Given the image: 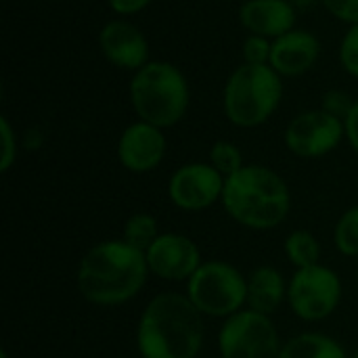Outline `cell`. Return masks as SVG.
<instances>
[{"label": "cell", "mask_w": 358, "mask_h": 358, "mask_svg": "<svg viewBox=\"0 0 358 358\" xmlns=\"http://www.w3.org/2000/svg\"><path fill=\"white\" fill-rule=\"evenodd\" d=\"M147 275L149 264L145 252L124 239H107L82 256L76 283L82 298L90 304L120 306L143 289Z\"/></svg>", "instance_id": "1"}, {"label": "cell", "mask_w": 358, "mask_h": 358, "mask_svg": "<svg viewBox=\"0 0 358 358\" xmlns=\"http://www.w3.org/2000/svg\"><path fill=\"white\" fill-rule=\"evenodd\" d=\"M201 317L187 294H157L138 319L136 346L141 357L197 358L203 344Z\"/></svg>", "instance_id": "2"}, {"label": "cell", "mask_w": 358, "mask_h": 358, "mask_svg": "<svg viewBox=\"0 0 358 358\" xmlns=\"http://www.w3.org/2000/svg\"><path fill=\"white\" fill-rule=\"evenodd\" d=\"M222 206L227 214L254 231L279 227L292 208V193L281 174L262 164H245L224 180Z\"/></svg>", "instance_id": "3"}, {"label": "cell", "mask_w": 358, "mask_h": 358, "mask_svg": "<svg viewBox=\"0 0 358 358\" xmlns=\"http://www.w3.org/2000/svg\"><path fill=\"white\" fill-rule=\"evenodd\" d=\"M128 96L138 120L168 130L185 120L191 103V88L178 65L151 59L132 73Z\"/></svg>", "instance_id": "4"}, {"label": "cell", "mask_w": 358, "mask_h": 358, "mask_svg": "<svg viewBox=\"0 0 358 358\" xmlns=\"http://www.w3.org/2000/svg\"><path fill=\"white\" fill-rule=\"evenodd\" d=\"M283 78L271 65H237L222 88V111L237 128H258L281 107Z\"/></svg>", "instance_id": "5"}, {"label": "cell", "mask_w": 358, "mask_h": 358, "mask_svg": "<svg viewBox=\"0 0 358 358\" xmlns=\"http://www.w3.org/2000/svg\"><path fill=\"white\" fill-rule=\"evenodd\" d=\"M187 298L206 317H233L248 304V277L229 262H203L187 281Z\"/></svg>", "instance_id": "6"}, {"label": "cell", "mask_w": 358, "mask_h": 358, "mask_svg": "<svg viewBox=\"0 0 358 358\" xmlns=\"http://www.w3.org/2000/svg\"><path fill=\"white\" fill-rule=\"evenodd\" d=\"M281 348L279 331L271 317L250 308L229 317L218 334L222 358H279Z\"/></svg>", "instance_id": "7"}, {"label": "cell", "mask_w": 358, "mask_h": 358, "mask_svg": "<svg viewBox=\"0 0 358 358\" xmlns=\"http://www.w3.org/2000/svg\"><path fill=\"white\" fill-rule=\"evenodd\" d=\"M342 300V281L329 266L298 268L287 285V302L302 321H323L336 313Z\"/></svg>", "instance_id": "8"}, {"label": "cell", "mask_w": 358, "mask_h": 358, "mask_svg": "<svg viewBox=\"0 0 358 358\" xmlns=\"http://www.w3.org/2000/svg\"><path fill=\"white\" fill-rule=\"evenodd\" d=\"M346 138V126L344 120L317 109L300 111L296 117L289 120L283 141L289 153L302 159H319L329 155L340 147V143Z\"/></svg>", "instance_id": "9"}, {"label": "cell", "mask_w": 358, "mask_h": 358, "mask_svg": "<svg viewBox=\"0 0 358 358\" xmlns=\"http://www.w3.org/2000/svg\"><path fill=\"white\" fill-rule=\"evenodd\" d=\"M224 180L210 162H191L174 170L168 182V195L176 208L201 212L222 199Z\"/></svg>", "instance_id": "10"}, {"label": "cell", "mask_w": 358, "mask_h": 358, "mask_svg": "<svg viewBox=\"0 0 358 358\" xmlns=\"http://www.w3.org/2000/svg\"><path fill=\"white\" fill-rule=\"evenodd\" d=\"M99 50L113 67L132 73L151 61L149 38L128 17H113L101 27Z\"/></svg>", "instance_id": "11"}, {"label": "cell", "mask_w": 358, "mask_h": 358, "mask_svg": "<svg viewBox=\"0 0 358 358\" xmlns=\"http://www.w3.org/2000/svg\"><path fill=\"white\" fill-rule=\"evenodd\" d=\"M149 273L164 281H189L203 264L197 243L180 233L159 235L145 252Z\"/></svg>", "instance_id": "12"}, {"label": "cell", "mask_w": 358, "mask_h": 358, "mask_svg": "<svg viewBox=\"0 0 358 358\" xmlns=\"http://www.w3.org/2000/svg\"><path fill=\"white\" fill-rule=\"evenodd\" d=\"M168 151L166 130L143 120H136L124 128L117 138V159L134 174H145L155 170Z\"/></svg>", "instance_id": "13"}, {"label": "cell", "mask_w": 358, "mask_h": 358, "mask_svg": "<svg viewBox=\"0 0 358 358\" xmlns=\"http://www.w3.org/2000/svg\"><path fill=\"white\" fill-rule=\"evenodd\" d=\"M321 57V40L304 27H294L281 38L273 40L271 67L285 78H300L308 73Z\"/></svg>", "instance_id": "14"}, {"label": "cell", "mask_w": 358, "mask_h": 358, "mask_svg": "<svg viewBox=\"0 0 358 358\" xmlns=\"http://www.w3.org/2000/svg\"><path fill=\"white\" fill-rule=\"evenodd\" d=\"M298 21V8L287 0H245L239 6V23L248 34L277 40L292 31Z\"/></svg>", "instance_id": "15"}, {"label": "cell", "mask_w": 358, "mask_h": 358, "mask_svg": "<svg viewBox=\"0 0 358 358\" xmlns=\"http://www.w3.org/2000/svg\"><path fill=\"white\" fill-rule=\"evenodd\" d=\"M287 300V285L275 266H258L248 277V308L260 315H273Z\"/></svg>", "instance_id": "16"}, {"label": "cell", "mask_w": 358, "mask_h": 358, "mask_svg": "<svg viewBox=\"0 0 358 358\" xmlns=\"http://www.w3.org/2000/svg\"><path fill=\"white\" fill-rule=\"evenodd\" d=\"M279 358H350L340 342L325 334H300L283 344Z\"/></svg>", "instance_id": "17"}, {"label": "cell", "mask_w": 358, "mask_h": 358, "mask_svg": "<svg viewBox=\"0 0 358 358\" xmlns=\"http://www.w3.org/2000/svg\"><path fill=\"white\" fill-rule=\"evenodd\" d=\"M285 254L296 268H308L321 264V245L310 231H294L285 239Z\"/></svg>", "instance_id": "18"}, {"label": "cell", "mask_w": 358, "mask_h": 358, "mask_svg": "<svg viewBox=\"0 0 358 358\" xmlns=\"http://www.w3.org/2000/svg\"><path fill=\"white\" fill-rule=\"evenodd\" d=\"M157 237H159V233H157V220L151 214H145V212L132 214L126 220L124 233H122V239L126 243H130L132 248L141 250V252H147Z\"/></svg>", "instance_id": "19"}, {"label": "cell", "mask_w": 358, "mask_h": 358, "mask_svg": "<svg viewBox=\"0 0 358 358\" xmlns=\"http://www.w3.org/2000/svg\"><path fill=\"white\" fill-rule=\"evenodd\" d=\"M334 239H336V248L344 256L358 258V206L348 208L340 216V220L336 224Z\"/></svg>", "instance_id": "20"}, {"label": "cell", "mask_w": 358, "mask_h": 358, "mask_svg": "<svg viewBox=\"0 0 358 358\" xmlns=\"http://www.w3.org/2000/svg\"><path fill=\"white\" fill-rule=\"evenodd\" d=\"M210 164L224 176L229 178L231 174L239 172L245 164H243V153L241 149L231 143V141H216L210 147Z\"/></svg>", "instance_id": "21"}, {"label": "cell", "mask_w": 358, "mask_h": 358, "mask_svg": "<svg viewBox=\"0 0 358 358\" xmlns=\"http://www.w3.org/2000/svg\"><path fill=\"white\" fill-rule=\"evenodd\" d=\"M271 52H273V40H268L264 36L248 34L241 44L243 63H250V65H268Z\"/></svg>", "instance_id": "22"}, {"label": "cell", "mask_w": 358, "mask_h": 358, "mask_svg": "<svg viewBox=\"0 0 358 358\" xmlns=\"http://www.w3.org/2000/svg\"><path fill=\"white\" fill-rule=\"evenodd\" d=\"M338 59H340L342 69L350 78H357L358 80V23L348 25L346 34L342 36L340 50H338Z\"/></svg>", "instance_id": "23"}, {"label": "cell", "mask_w": 358, "mask_h": 358, "mask_svg": "<svg viewBox=\"0 0 358 358\" xmlns=\"http://www.w3.org/2000/svg\"><path fill=\"white\" fill-rule=\"evenodd\" d=\"M0 141H2V153H0V172H8L19 155V138L17 132L6 115L0 117Z\"/></svg>", "instance_id": "24"}, {"label": "cell", "mask_w": 358, "mask_h": 358, "mask_svg": "<svg viewBox=\"0 0 358 358\" xmlns=\"http://www.w3.org/2000/svg\"><path fill=\"white\" fill-rule=\"evenodd\" d=\"M355 101L357 99L350 92H346L342 88H331V90H327L323 94L321 109L331 113V115H336V117H340V120H346L350 109H352V105H355Z\"/></svg>", "instance_id": "25"}, {"label": "cell", "mask_w": 358, "mask_h": 358, "mask_svg": "<svg viewBox=\"0 0 358 358\" xmlns=\"http://www.w3.org/2000/svg\"><path fill=\"white\" fill-rule=\"evenodd\" d=\"M323 8L346 25L358 23V0H319Z\"/></svg>", "instance_id": "26"}, {"label": "cell", "mask_w": 358, "mask_h": 358, "mask_svg": "<svg viewBox=\"0 0 358 358\" xmlns=\"http://www.w3.org/2000/svg\"><path fill=\"white\" fill-rule=\"evenodd\" d=\"M153 0H107V6L117 15V17H132L143 13L147 6H151Z\"/></svg>", "instance_id": "27"}, {"label": "cell", "mask_w": 358, "mask_h": 358, "mask_svg": "<svg viewBox=\"0 0 358 358\" xmlns=\"http://www.w3.org/2000/svg\"><path fill=\"white\" fill-rule=\"evenodd\" d=\"M344 126H346V141L350 143V147L358 153V96L348 113V117L344 120Z\"/></svg>", "instance_id": "28"}, {"label": "cell", "mask_w": 358, "mask_h": 358, "mask_svg": "<svg viewBox=\"0 0 358 358\" xmlns=\"http://www.w3.org/2000/svg\"><path fill=\"white\" fill-rule=\"evenodd\" d=\"M292 6H296L298 10H306V8H310V6H315L319 0H287Z\"/></svg>", "instance_id": "29"}, {"label": "cell", "mask_w": 358, "mask_h": 358, "mask_svg": "<svg viewBox=\"0 0 358 358\" xmlns=\"http://www.w3.org/2000/svg\"><path fill=\"white\" fill-rule=\"evenodd\" d=\"M0 358H8L6 357V350H2V352H0Z\"/></svg>", "instance_id": "30"}, {"label": "cell", "mask_w": 358, "mask_h": 358, "mask_svg": "<svg viewBox=\"0 0 358 358\" xmlns=\"http://www.w3.org/2000/svg\"><path fill=\"white\" fill-rule=\"evenodd\" d=\"M357 283H358V268H357Z\"/></svg>", "instance_id": "31"}, {"label": "cell", "mask_w": 358, "mask_h": 358, "mask_svg": "<svg viewBox=\"0 0 358 358\" xmlns=\"http://www.w3.org/2000/svg\"><path fill=\"white\" fill-rule=\"evenodd\" d=\"M352 358H358V352H357V355H355V357H352Z\"/></svg>", "instance_id": "32"}, {"label": "cell", "mask_w": 358, "mask_h": 358, "mask_svg": "<svg viewBox=\"0 0 358 358\" xmlns=\"http://www.w3.org/2000/svg\"><path fill=\"white\" fill-rule=\"evenodd\" d=\"M357 185H358V180H357Z\"/></svg>", "instance_id": "33"}]
</instances>
